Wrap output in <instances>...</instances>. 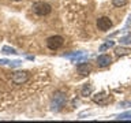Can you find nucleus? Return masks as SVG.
<instances>
[{
  "label": "nucleus",
  "instance_id": "obj_10",
  "mask_svg": "<svg viewBox=\"0 0 131 123\" xmlns=\"http://www.w3.org/2000/svg\"><path fill=\"white\" fill-rule=\"evenodd\" d=\"M112 4L115 7H123L127 4V0H112Z\"/></svg>",
  "mask_w": 131,
  "mask_h": 123
},
{
  "label": "nucleus",
  "instance_id": "obj_7",
  "mask_svg": "<svg viewBox=\"0 0 131 123\" xmlns=\"http://www.w3.org/2000/svg\"><path fill=\"white\" fill-rule=\"evenodd\" d=\"M111 64V57L108 55H100L97 57V66L98 67H108Z\"/></svg>",
  "mask_w": 131,
  "mask_h": 123
},
{
  "label": "nucleus",
  "instance_id": "obj_9",
  "mask_svg": "<svg viewBox=\"0 0 131 123\" xmlns=\"http://www.w3.org/2000/svg\"><path fill=\"white\" fill-rule=\"evenodd\" d=\"M115 52H116L117 56H124V55H128L131 51H130L128 48H122V47H119V48L115 49Z\"/></svg>",
  "mask_w": 131,
  "mask_h": 123
},
{
  "label": "nucleus",
  "instance_id": "obj_1",
  "mask_svg": "<svg viewBox=\"0 0 131 123\" xmlns=\"http://www.w3.org/2000/svg\"><path fill=\"white\" fill-rule=\"evenodd\" d=\"M33 11H34L37 15H40V16H45V15L51 14L52 8H51V6H49L48 3L38 2V3H36L34 6H33Z\"/></svg>",
  "mask_w": 131,
  "mask_h": 123
},
{
  "label": "nucleus",
  "instance_id": "obj_3",
  "mask_svg": "<svg viewBox=\"0 0 131 123\" xmlns=\"http://www.w3.org/2000/svg\"><path fill=\"white\" fill-rule=\"evenodd\" d=\"M97 27L100 29L101 32H106L112 27V20H111L108 16H101V18L97 19Z\"/></svg>",
  "mask_w": 131,
  "mask_h": 123
},
{
  "label": "nucleus",
  "instance_id": "obj_6",
  "mask_svg": "<svg viewBox=\"0 0 131 123\" xmlns=\"http://www.w3.org/2000/svg\"><path fill=\"white\" fill-rule=\"evenodd\" d=\"M77 70L81 75H89L90 71H92V66L89 63H79L77 66Z\"/></svg>",
  "mask_w": 131,
  "mask_h": 123
},
{
  "label": "nucleus",
  "instance_id": "obj_14",
  "mask_svg": "<svg viewBox=\"0 0 131 123\" xmlns=\"http://www.w3.org/2000/svg\"><path fill=\"white\" fill-rule=\"evenodd\" d=\"M12 2H20V0H12Z\"/></svg>",
  "mask_w": 131,
  "mask_h": 123
},
{
  "label": "nucleus",
  "instance_id": "obj_4",
  "mask_svg": "<svg viewBox=\"0 0 131 123\" xmlns=\"http://www.w3.org/2000/svg\"><path fill=\"white\" fill-rule=\"evenodd\" d=\"M29 79V74L26 71H16L14 75H12V82L16 85H22Z\"/></svg>",
  "mask_w": 131,
  "mask_h": 123
},
{
  "label": "nucleus",
  "instance_id": "obj_11",
  "mask_svg": "<svg viewBox=\"0 0 131 123\" xmlns=\"http://www.w3.org/2000/svg\"><path fill=\"white\" fill-rule=\"evenodd\" d=\"M92 93V86L90 85H85L83 89H82V96H88V94Z\"/></svg>",
  "mask_w": 131,
  "mask_h": 123
},
{
  "label": "nucleus",
  "instance_id": "obj_12",
  "mask_svg": "<svg viewBox=\"0 0 131 123\" xmlns=\"http://www.w3.org/2000/svg\"><path fill=\"white\" fill-rule=\"evenodd\" d=\"M113 44H115L113 41H106V43L100 48V51H105V49H108V48H111V47H113Z\"/></svg>",
  "mask_w": 131,
  "mask_h": 123
},
{
  "label": "nucleus",
  "instance_id": "obj_13",
  "mask_svg": "<svg viewBox=\"0 0 131 123\" xmlns=\"http://www.w3.org/2000/svg\"><path fill=\"white\" fill-rule=\"evenodd\" d=\"M128 118H131V114H124V115L119 116V119H128Z\"/></svg>",
  "mask_w": 131,
  "mask_h": 123
},
{
  "label": "nucleus",
  "instance_id": "obj_8",
  "mask_svg": "<svg viewBox=\"0 0 131 123\" xmlns=\"http://www.w3.org/2000/svg\"><path fill=\"white\" fill-rule=\"evenodd\" d=\"M64 100H66V96H64L63 93H57L56 96H55V98H53V101H56V105H57V107L63 105Z\"/></svg>",
  "mask_w": 131,
  "mask_h": 123
},
{
  "label": "nucleus",
  "instance_id": "obj_5",
  "mask_svg": "<svg viewBox=\"0 0 131 123\" xmlns=\"http://www.w3.org/2000/svg\"><path fill=\"white\" fill-rule=\"evenodd\" d=\"M93 101L97 102V104H100V105H105L111 101V97L106 96L105 93H97L93 96Z\"/></svg>",
  "mask_w": 131,
  "mask_h": 123
},
{
  "label": "nucleus",
  "instance_id": "obj_2",
  "mask_svg": "<svg viewBox=\"0 0 131 123\" xmlns=\"http://www.w3.org/2000/svg\"><path fill=\"white\" fill-rule=\"evenodd\" d=\"M63 43H64V38L61 36H52L47 40V47L52 49V51H56L63 45Z\"/></svg>",
  "mask_w": 131,
  "mask_h": 123
}]
</instances>
